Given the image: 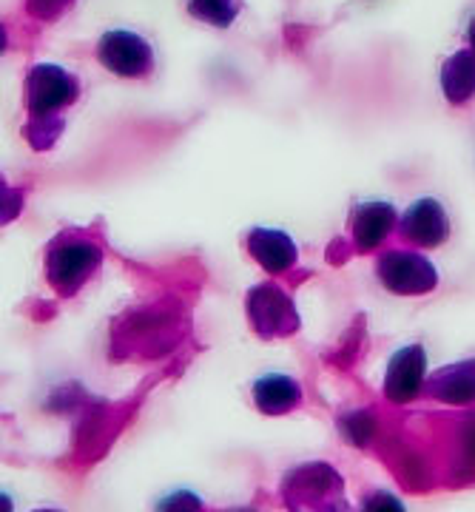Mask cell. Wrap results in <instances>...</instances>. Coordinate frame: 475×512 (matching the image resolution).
Here are the masks:
<instances>
[{"mask_svg":"<svg viewBox=\"0 0 475 512\" xmlns=\"http://www.w3.org/2000/svg\"><path fill=\"white\" fill-rule=\"evenodd\" d=\"M285 498L293 512H350L342 478L328 464H308L285 481Z\"/></svg>","mask_w":475,"mask_h":512,"instance_id":"cell-1","label":"cell"},{"mask_svg":"<svg viewBox=\"0 0 475 512\" xmlns=\"http://www.w3.org/2000/svg\"><path fill=\"white\" fill-rule=\"evenodd\" d=\"M424 390L447 404H467L475 402V359H464L456 365L441 367L439 373H433Z\"/></svg>","mask_w":475,"mask_h":512,"instance_id":"cell-11","label":"cell"},{"mask_svg":"<svg viewBox=\"0 0 475 512\" xmlns=\"http://www.w3.org/2000/svg\"><path fill=\"white\" fill-rule=\"evenodd\" d=\"M100 248L83 237H63L57 239V245L49 251V282L55 285L57 293L72 296L77 293L89 276L100 268Z\"/></svg>","mask_w":475,"mask_h":512,"instance_id":"cell-2","label":"cell"},{"mask_svg":"<svg viewBox=\"0 0 475 512\" xmlns=\"http://www.w3.org/2000/svg\"><path fill=\"white\" fill-rule=\"evenodd\" d=\"M97 60L117 77H146L154 66L151 46L126 29H111L97 43Z\"/></svg>","mask_w":475,"mask_h":512,"instance_id":"cell-6","label":"cell"},{"mask_svg":"<svg viewBox=\"0 0 475 512\" xmlns=\"http://www.w3.org/2000/svg\"><path fill=\"white\" fill-rule=\"evenodd\" d=\"M376 274L387 291L399 296H421L439 285L433 262L416 251H387L376 265Z\"/></svg>","mask_w":475,"mask_h":512,"instance_id":"cell-5","label":"cell"},{"mask_svg":"<svg viewBox=\"0 0 475 512\" xmlns=\"http://www.w3.org/2000/svg\"><path fill=\"white\" fill-rule=\"evenodd\" d=\"M365 512H407L404 510V504L396 498V495L390 493H373L365 501Z\"/></svg>","mask_w":475,"mask_h":512,"instance_id":"cell-16","label":"cell"},{"mask_svg":"<svg viewBox=\"0 0 475 512\" xmlns=\"http://www.w3.org/2000/svg\"><path fill=\"white\" fill-rule=\"evenodd\" d=\"M37 512H49V510H37Z\"/></svg>","mask_w":475,"mask_h":512,"instance_id":"cell-19","label":"cell"},{"mask_svg":"<svg viewBox=\"0 0 475 512\" xmlns=\"http://www.w3.org/2000/svg\"><path fill=\"white\" fill-rule=\"evenodd\" d=\"M188 12L217 29L231 26L239 15V0H188Z\"/></svg>","mask_w":475,"mask_h":512,"instance_id":"cell-14","label":"cell"},{"mask_svg":"<svg viewBox=\"0 0 475 512\" xmlns=\"http://www.w3.org/2000/svg\"><path fill=\"white\" fill-rule=\"evenodd\" d=\"M254 402L265 416H282L302 402V390L288 376L271 373L254 384Z\"/></svg>","mask_w":475,"mask_h":512,"instance_id":"cell-13","label":"cell"},{"mask_svg":"<svg viewBox=\"0 0 475 512\" xmlns=\"http://www.w3.org/2000/svg\"><path fill=\"white\" fill-rule=\"evenodd\" d=\"M441 92L444 97L461 106L470 103L475 97V52L473 49H461L456 55H450L441 66Z\"/></svg>","mask_w":475,"mask_h":512,"instance_id":"cell-12","label":"cell"},{"mask_svg":"<svg viewBox=\"0 0 475 512\" xmlns=\"http://www.w3.org/2000/svg\"><path fill=\"white\" fill-rule=\"evenodd\" d=\"M393 225H396V208L390 202H362L353 214L350 234L359 251H373L390 237Z\"/></svg>","mask_w":475,"mask_h":512,"instance_id":"cell-10","label":"cell"},{"mask_svg":"<svg viewBox=\"0 0 475 512\" xmlns=\"http://www.w3.org/2000/svg\"><path fill=\"white\" fill-rule=\"evenodd\" d=\"M157 512H202V504L194 493L180 490V493L168 495L163 504L157 507Z\"/></svg>","mask_w":475,"mask_h":512,"instance_id":"cell-15","label":"cell"},{"mask_svg":"<svg viewBox=\"0 0 475 512\" xmlns=\"http://www.w3.org/2000/svg\"><path fill=\"white\" fill-rule=\"evenodd\" d=\"M402 237L419 248H439L450 237V220L439 200L424 197L413 202L402 217Z\"/></svg>","mask_w":475,"mask_h":512,"instance_id":"cell-8","label":"cell"},{"mask_svg":"<svg viewBox=\"0 0 475 512\" xmlns=\"http://www.w3.org/2000/svg\"><path fill=\"white\" fill-rule=\"evenodd\" d=\"M72 0H29V6H32V12H35L37 18H57L66 6H69Z\"/></svg>","mask_w":475,"mask_h":512,"instance_id":"cell-17","label":"cell"},{"mask_svg":"<svg viewBox=\"0 0 475 512\" xmlns=\"http://www.w3.org/2000/svg\"><path fill=\"white\" fill-rule=\"evenodd\" d=\"M248 319L262 339L291 336L299 328V313L293 308L291 296L274 282H262L248 291Z\"/></svg>","mask_w":475,"mask_h":512,"instance_id":"cell-4","label":"cell"},{"mask_svg":"<svg viewBox=\"0 0 475 512\" xmlns=\"http://www.w3.org/2000/svg\"><path fill=\"white\" fill-rule=\"evenodd\" d=\"M248 251L271 276L288 274L299 256L293 239L285 231H274V228H254L248 234Z\"/></svg>","mask_w":475,"mask_h":512,"instance_id":"cell-9","label":"cell"},{"mask_svg":"<svg viewBox=\"0 0 475 512\" xmlns=\"http://www.w3.org/2000/svg\"><path fill=\"white\" fill-rule=\"evenodd\" d=\"M467 35H470V46H473V52H475V18L470 20V29H467Z\"/></svg>","mask_w":475,"mask_h":512,"instance_id":"cell-18","label":"cell"},{"mask_svg":"<svg viewBox=\"0 0 475 512\" xmlns=\"http://www.w3.org/2000/svg\"><path fill=\"white\" fill-rule=\"evenodd\" d=\"M77 80L74 74H69L60 66L52 63H40L35 66L29 77H26V86H23V97H26V109L35 120H46L52 117L63 106H69L77 100Z\"/></svg>","mask_w":475,"mask_h":512,"instance_id":"cell-3","label":"cell"},{"mask_svg":"<svg viewBox=\"0 0 475 512\" xmlns=\"http://www.w3.org/2000/svg\"><path fill=\"white\" fill-rule=\"evenodd\" d=\"M424 382H427V356L419 345H407L399 353H393L384 376V396L390 402L404 404L416 399Z\"/></svg>","mask_w":475,"mask_h":512,"instance_id":"cell-7","label":"cell"}]
</instances>
